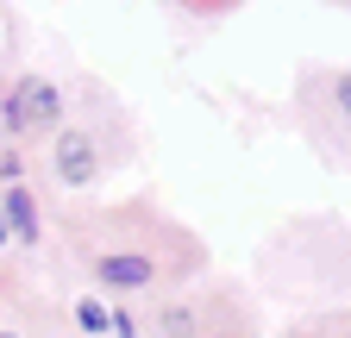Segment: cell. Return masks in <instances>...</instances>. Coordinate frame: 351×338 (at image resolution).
I'll use <instances>...</instances> for the list:
<instances>
[{
	"mask_svg": "<svg viewBox=\"0 0 351 338\" xmlns=\"http://www.w3.org/2000/svg\"><path fill=\"white\" fill-rule=\"evenodd\" d=\"M57 169H63V182H88V176H95V144H88V132H63Z\"/></svg>",
	"mask_w": 351,
	"mask_h": 338,
	"instance_id": "7a4b0ae2",
	"label": "cell"
},
{
	"mask_svg": "<svg viewBox=\"0 0 351 338\" xmlns=\"http://www.w3.org/2000/svg\"><path fill=\"white\" fill-rule=\"evenodd\" d=\"M75 320H82V332H101V326H113V313H107L101 301H82V307H75Z\"/></svg>",
	"mask_w": 351,
	"mask_h": 338,
	"instance_id": "5b68a950",
	"label": "cell"
},
{
	"mask_svg": "<svg viewBox=\"0 0 351 338\" xmlns=\"http://www.w3.org/2000/svg\"><path fill=\"white\" fill-rule=\"evenodd\" d=\"M63 113V94L51 88V81H19V88H13V125H51Z\"/></svg>",
	"mask_w": 351,
	"mask_h": 338,
	"instance_id": "6da1fadb",
	"label": "cell"
},
{
	"mask_svg": "<svg viewBox=\"0 0 351 338\" xmlns=\"http://www.w3.org/2000/svg\"><path fill=\"white\" fill-rule=\"evenodd\" d=\"M7 226H13L19 238H38V220H32V200H25V194L7 200Z\"/></svg>",
	"mask_w": 351,
	"mask_h": 338,
	"instance_id": "277c9868",
	"label": "cell"
},
{
	"mask_svg": "<svg viewBox=\"0 0 351 338\" xmlns=\"http://www.w3.org/2000/svg\"><path fill=\"white\" fill-rule=\"evenodd\" d=\"M163 326H169V338H189V332H195V320H189L182 307H169V313H163Z\"/></svg>",
	"mask_w": 351,
	"mask_h": 338,
	"instance_id": "8992f818",
	"label": "cell"
},
{
	"mask_svg": "<svg viewBox=\"0 0 351 338\" xmlns=\"http://www.w3.org/2000/svg\"><path fill=\"white\" fill-rule=\"evenodd\" d=\"M101 282H113V288H145L151 282V257H101Z\"/></svg>",
	"mask_w": 351,
	"mask_h": 338,
	"instance_id": "3957f363",
	"label": "cell"
},
{
	"mask_svg": "<svg viewBox=\"0 0 351 338\" xmlns=\"http://www.w3.org/2000/svg\"><path fill=\"white\" fill-rule=\"evenodd\" d=\"M0 238H7V226H0Z\"/></svg>",
	"mask_w": 351,
	"mask_h": 338,
	"instance_id": "ba28073f",
	"label": "cell"
},
{
	"mask_svg": "<svg viewBox=\"0 0 351 338\" xmlns=\"http://www.w3.org/2000/svg\"><path fill=\"white\" fill-rule=\"evenodd\" d=\"M339 107L351 113V75H339Z\"/></svg>",
	"mask_w": 351,
	"mask_h": 338,
	"instance_id": "52a82bcc",
	"label": "cell"
}]
</instances>
